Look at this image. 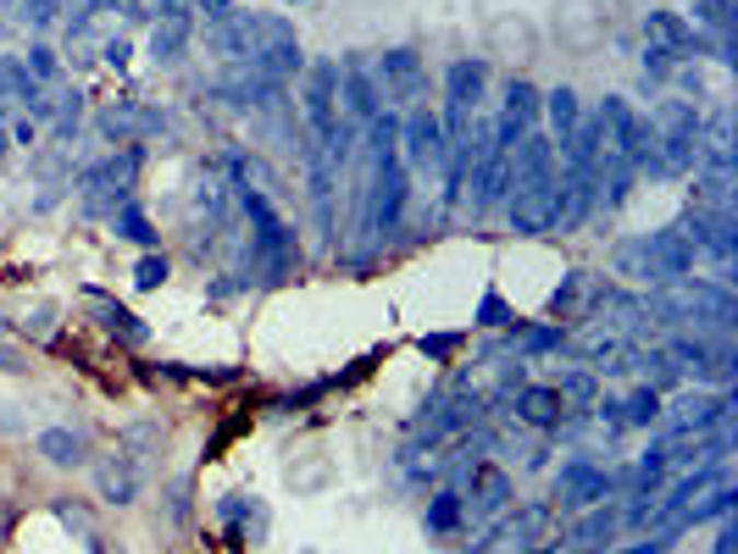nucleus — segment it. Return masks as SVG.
<instances>
[{
    "instance_id": "1",
    "label": "nucleus",
    "mask_w": 738,
    "mask_h": 554,
    "mask_svg": "<svg viewBox=\"0 0 738 554\" xmlns=\"http://www.w3.org/2000/svg\"><path fill=\"white\" fill-rule=\"evenodd\" d=\"M139 166H145V145H123V150H112V155H101V161H90L84 172H78L72 189H78L84 217H117V206L134 200Z\"/></svg>"
},
{
    "instance_id": "2",
    "label": "nucleus",
    "mask_w": 738,
    "mask_h": 554,
    "mask_svg": "<svg viewBox=\"0 0 738 554\" xmlns=\"http://www.w3.org/2000/svg\"><path fill=\"white\" fill-rule=\"evenodd\" d=\"M644 123H649V145H655V155H661L667 177H689L694 172V145H700V112L683 95H667V101H655V112Z\"/></svg>"
},
{
    "instance_id": "3",
    "label": "nucleus",
    "mask_w": 738,
    "mask_h": 554,
    "mask_svg": "<svg viewBox=\"0 0 738 554\" xmlns=\"http://www.w3.org/2000/svg\"><path fill=\"white\" fill-rule=\"evenodd\" d=\"M483 89H488V61H483V56H461V61L445 67V117H439L445 150L472 134L477 106H483Z\"/></svg>"
},
{
    "instance_id": "4",
    "label": "nucleus",
    "mask_w": 738,
    "mask_h": 554,
    "mask_svg": "<svg viewBox=\"0 0 738 554\" xmlns=\"http://www.w3.org/2000/svg\"><path fill=\"white\" fill-rule=\"evenodd\" d=\"M300 117H305V139L316 145V150H327L334 145V134H339V61H311L305 67V83H300Z\"/></svg>"
},
{
    "instance_id": "5",
    "label": "nucleus",
    "mask_w": 738,
    "mask_h": 554,
    "mask_svg": "<svg viewBox=\"0 0 738 554\" xmlns=\"http://www.w3.org/2000/svg\"><path fill=\"white\" fill-rule=\"evenodd\" d=\"M372 78H378V95H383L389 112H412V106L428 101V67H423L417 50H405V45L383 50L372 61Z\"/></svg>"
},
{
    "instance_id": "6",
    "label": "nucleus",
    "mask_w": 738,
    "mask_h": 554,
    "mask_svg": "<svg viewBox=\"0 0 738 554\" xmlns=\"http://www.w3.org/2000/svg\"><path fill=\"white\" fill-rule=\"evenodd\" d=\"M445 155H450L445 128H439V117L428 106L400 112V161H405V172H412V183L428 177V172H445Z\"/></svg>"
},
{
    "instance_id": "7",
    "label": "nucleus",
    "mask_w": 738,
    "mask_h": 554,
    "mask_svg": "<svg viewBox=\"0 0 738 554\" xmlns=\"http://www.w3.org/2000/svg\"><path fill=\"white\" fill-rule=\"evenodd\" d=\"M611 494H616L611 472H606V466H595L589 454L561 460V472H555V510L578 516V510H589V505H606Z\"/></svg>"
},
{
    "instance_id": "8",
    "label": "nucleus",
    "mask_w": 738,
    "mask_h": 554,
    "mask_svg": "<svg viewBox=\"0 0 738 554\" xmlns=\"http://www.w3.org/2000/svg\"><path fill=\"white\" fill-rule=\"evenodd\" d=\"M555 217H561V183H555V177L522 183V189L506 195V222H511V233H522V239L555 233Z\"/></svg>"
},
{
    "instance_id": "9",
    "label": "nucleus",
    "mask_w": 738,
    "mask_h": 554,
    "mask_svg": "<svg viewBox=\"0 0 738 554\" xmlns=\"http://www.w3.org/2000/svg\"><path fill=\"white\" fill-rule=\"evenodd\" d=\"M667 416V438H700L733 422V389H705V394H683Z\"/></svg>"
},
{
    "instance_id": "10",
    "label": "nucleus",
    "mask_w": 738,
    "mask_h": 554,
    "mask_svg": "<svg viewBox=\"0 0 738 554\" xmlns=\"http://www.w3.org/2000/svg\"><path fill=\"white\" fill-rule=\"evenodd\" d=\"M378 112H383V95H378L372 61L345 56V61H339V117H345V123H356V128H367Z\"/></svg>"
},
{
    "instance_id": "11",
    "label": "nucleus",
    "mask_w": 738,
    "mask_h": 554,
    "mask_svg": "<svg viewBox=\"0 0 738 554\" xmlns=\"http://www.w3.org/2000/svg\"><path fill=\"white\" fill-rule=\"evenodd\" d=\"M550 521H555V505H522V510H511L500 527H488L483 532V543H477V554H488L495 543H506V549H539L544 543V532H550Z\"/></svg>"
},
{
    "instance_id": "12",
    "label": "nucleus",
    "mask_w": 738,
    "mask_h": 554,
    "mask_svg": "<svg viewBox=\"0 0 738 554\" xmlns=\"http://www.w3.org/2000/svg\"><path fill=\"white\" fill-rule=\"evenodd\" d=\"M700 255H716L722 261V272H727V261H733V250H738V228H733V211H705V206H694L689 217H683V228H678Z\"/></svg>"
},
{
    "instance_id": "13",
    "label": "nucleus",
    "mask_w": 738,
    "mask_h": 554,
    "mask_svg": "<svg viewBox=\"0 0 738 554\" xmlns=\"http://www.w3.org/2000/svg\"><path fill=\"white\" fill-rule=\"evenodd\" d=\"M95 128L112 139V145H145L150 134L168 128V112H155V106H139V101H117L95 117Z\"/></svg>"
},
{
    "instance_id": "14",
    "label": "nucleus",
    "mask_w": 738,
    "mask_h": 554,
    "mask_svg": "<svg viewBox=\"0 0 738 554\" xmlns=\"http://www.w3.org/2000/svg\"><path fill=\"white\" fill-rule=\"evenodd\" d=\"M511 499H517V483H511L500 466H472L466 494H461V505H466V516H472V521L506 516V510H511Z\"/></svg>"
},
{
    "instance_id": "15",
    "label": "nucleus",
    "mask_w": 738,
    "mask_h": 554,
    "mask_svg": "<svg viewBox=\"0 0 738 554\" xmlns=\"http://www.w3.org/2000/svg\"><path fill=\"white\" fill-rule=\"evenodd\" d=\"M95 483H101V499H112V505H134V499H139V488H145V454L123 443L117 454H106L101 466H95Z\"/></svg>"
},
{
    "instance_id": "16",
    "label": "nucleus",
    "mask_w": 738,
    "mask_h": 554,
    "mask_svg": "<svg viewBox=\"0 0 738 554\" xmlns=\"http://www.w3.org/2000/svg\"><path fill=\"white\" fill-rule=\"evenodd\" d=\"M616 532H622V510H616V505H589V510L572 516L566 549H572V554H606V549L616 543Z\"/></svg>"
},
{
    "instance_id": "17",
    "label": "nucleus",
    "mask_w": 738,
    "mask_h": 554,
    "mask_svg": "<svg viewBox=\"0 0 738 554\" xmlns=\"http://www.w3.org/2000/svg\"><path fill=\"white\" fill-rule=\"evenodd\" d=\"M506 195H511V150H483V161L472 166V217L506 206Z\"/></svg>"
},
{
    "instance_id": "18",
    "label": "nucleus",
    "mask_w": 738,
    "mask_h": 554,
    "mask_svg": "<svg viewBox=\"0 0 738 554\" xmlns=\"http://www.w3.org/2000/svg\"><path fill=\"white\" fill-rule=\"evenodd\" d=\"M189 39H195V7L161 12V18L150 23V61H155V67H173V61H184Z\"/></svg>"
},
{
    "instance_id": "19",
    "label": "nucleus",
    "mask_w": 738,
    "mask_h": 554,
    "mask_svg": "<svg viewBox=\"0 0 738 554\" xmlns=\"http://www.w3.org/2000/svg\"><path fill=\"white\" fill-rule=\"evenodd\" d=\"M511 411H517V422H522V427H533V432H561V422H566L561 394H555V389H544V383H522V389H511Z\"/></svg>"
},
{
    "instance_id": "20",
    "label": "nucleus",
    "mask_w": 738,
    "mask_h": 554,
    "mask_svg": "<svg viewBox=\"0 0 738 554\" xmlns=\"http://www.w3.org/2000/svg\"><path fill=\"white\" fill-rule=\"evenodd\" d=\"M84 305H90V316L101 322V333H112V338H123V344H150V327L128 311V305H117L112 295H101V289H84Z\"/></svg>"
},
{
    "instance_id": "21",
    "label": "nucleus",
    "mask_w": 738,
    "mask_h": 554,
    "mask_svg": "<svg viewBox=\"0 0 738 554\" xmlns=\"http://www.w3.org/2000/svg\"><path fill=\"white\" fill-rule=\"evenodd\" d=\"M217 510H222V521H228V532H233V549H244V543L256 549V543L267 538V521H273V516H267V505H262L256 494H251V499H244V494H228Z\"/></svg>"
},
{
    "instance_id": "22",
    "label": "nucleus",
    "mask_w": 738,
    "mask_h": 554,
    "mask_svg": "<svg viewBox=\"0 0 738 554\" xmlns=\"http://www.w3.org/2000/svg\"><path fill=\"white\" fill-rule=\"evenodd\" d=\"M611 272L616 277H627V284H667L661 277V266H655V255H649V244H644V233H633V239H616L611 244Z\"/></svg>"
},
{
    "instance_id": "23",
    "label": "nucleus",
    "mask_w": 738,
    "mask_h": 554,
    "mask_svg": "<svg viewBox=\"0 0 738 554\" xmlns=\"http://www.w3.org/2000/svg\"><path fill=\"white\" fill-rule=\"evenodd\" d=\"M644 244H649V255H655V266H661V277L672 284V277H689L694 272V261H700V250L678 233V228H661V233H644Z\"/></svg>"
},
{
    "instance_id": "24",
    "label": "nucleus",
    "mask_w": 738,
    "mask_h": 554,
    "mask_svg": "<svg viewBox=\"0 0 738 554\" xmlns=\"http://www.w3.org/2000/svg\"><path fill=\"white\" fill-rule=\"evenodd\" d=\"M644 34H649V45H667L678 56H689L694 39H700V28L683 12H644Z\"/></svg>"
},
{
    "instance_id": "25",
    "label": "nucleus",
    "mask_w": 738,
    "mask_h": 554,
    "mask_svg": "<svg viewBox=\"0 0 738 554\" xmlns=\"http://www.w3.org/2000/svg\"><path fill=\"white\" fill-rule=\"evenodd\" d=\"M39 454L50 460V466L72 472V466H84L90 443H84V432H72V427H45V432H39Z\"/></svg>"
},
{
    "instance_id": "26",
    "label": "nucleus",
    "mask_w": 738,
    "mask_h": 554,
    "mask_svg": "<svg viewBox=\"0 0 738 554\" xmlns=\"http://www.w3.org/2000/svg\"><path fill=\"white\" fill-rule=\"evenodd\" d=\"M544 117H550V128H555V145H566L572 134H578V123H584V101H578V89H550L544 95Z\"/></svg>"
},
{
    "instance_id": "27",
    "label": "nucleus",
    "mask_w": 738,
    "mask_h": 554,
    "mask_svg": "<svg viewBox=\"0 0 738 554\" xmlns=\"http://www.w3.org/2000/svg\"><path fill=\"white\" fill-rule=\"evenodd\" d=\"M638 372H644V383L661 394V389H678L683 383V372H678V360L667 355V349H649V344H638Z\"/></svg>"
},
{
    "instance_id": "28",
    "label": "nucleus",
    "mask_w": 738,
    "mask_h": 554,
    "mask_svg": "<svg viewBox=\"0 0 738 554\" xmlns=\"http://www.w3.org/2000/svg\"><path fill=\"white\" fill-rule=\"evenodd\" d=\"M112 228H117V239H128V244H139V250H150V244H155V222L145 217V206H139V200L117 206Z\"/></svg>"
},
{
    "instance_id": "29",
    "label": "nucleus",
    "mask_w": 738,
    "mask_h": 554,
    "mask_svg": "<svg viewBox=\"0 0 738 554\" xmlns=\"http://www.w3.org/2000/svg\"><path fill=\"white\" fill-rule=\"evenodd\" d=\"M694 206H705V211H733V172H700V177H694Z\"/></svg>"
},
{
    "instance_id": "30",
    "label": "nucleus",
    "mask_w": 738,
    "mask_h": 554,
    "mask_svg": "<svg viewBox=\"0 0 738 554\" xmlns=\"http://www.w3.org/2000/svg\"><path fill=\"white\" fill-rule=\"evenodd\" d=\"M461 521H466L461 494H456V488H439V494L428 499V532H439V538H445V532H456Z\"/></svg>"
},
{
    "instance_id": "31",
    "label": "nucleus",
    "mask_w": 738,
    "mask_h": 554,
    "mask_svg": "<svg viewBox=\"0 0 738 554\" xmlns=\"http://www.w3.org/2000/svg\"><path fill=\"white\" fill-rule=\"evenodd\" d=\"M584 305H589V272H566L561 289L550 295V311H555V316H578Z\"/></svg>"
},
{
    "instance_id": "32",
    "label": "nucleus",
    "mask_w": 738,
    "mask_h": 554,
    "mask_svg": "<svg viewBox=\"0 0 738 554\" xmlns=\"http://www.w3.org/2000/svg\"><path fill=\"white\" fill-rule=\"evenodd\" d=\"M555 394H561L566 411H589V405L600 400V383H595V372H561Z\"/></svg>"
},
{
    "instance_id": "33",
    "label": "nucleus",
    "mask_w": 738,
    "mask_h": 554,
    "mask_svg": "<svg viewBox=\"0 0 738 554\" xmlns=\"http://www.w3.org/2000/svg\"><path fill=\"white\" fill-rule=\"evenodd\" d=\"M661 411H667V405H661V394H655L649 383H638V389L622 400V422H627V427H649V422H661Z\"/></svg>"
},
{
    "instance_id": "34",
    "label": "nucleus",
    "mask_w": 738,
    "mask_h": 554,
    "mask_svg": "<svg viewBox=\"0 0 738 554\" xmlns=\"http://www.w3.org/2000/svg\"><path fill=\"white\" fill-rule=\"evenodd\" d=\"M511 338H517V349H522L528 360H533V355H555V349H566L561 322H555V327H522V322H517V333H511Z\"/></svg>"
},
{
    "instance_id": "35",
    "label": "nucleus",
    "mask_w": 738,
    "mask_h": 554,
    "mask_svg": "<svg viewBox=\"0 0 738 554\" xmlns=\"http://www.w3.org/2000/svg\"><path fill=\"white\" fill-rule=\"evenodd\" d=\"M168 277H173V261L168 255H161V250H145L139 261H134V289H161V284H168Z\"/></svg>"
},
{
    "instance_id": "36",
    "label": "nucleus",
    "mask_w": 738,
    "mask_h": 554,
    "mask_svg": "<svg viewBox=\"0 0 738 554\" xmlns=\"http://www.w3.org/2000/svg\"><path fill=\"white\" fill-rule=\"evenodd\" d=\"M678 538H683V527H678V521H667V527L644 532L638 543H627V549H606V554H672V549H678Z\"/></svg>"
},
{
    "instance_id": "37",
    "label": "nucleus",
    "mask_w": 738,
    "mask_h": 554,
    "mask_svg": "<svg viewBox=\"0 0 738 554\" xmlns=\"http://www.w3.org/2000/svg\"><path fill=\"white\" fill-rule=\"evenodd\" d=\"M511 322H522V316L500 300V289H483V300L472 311V327H511Z\"/></svg>"
},
{
    "instance_id": "38",
    "label": "nucleus",
    "mask_w": 738,
    "mask_h": 554,
    "mask_svg": "<svg viewBox=\"0 0 738 554\" xmlns=\"http://www.w3.org/2000/svg\"><path fill=\"white\" fill-rule=\"evenodd\" d=\"M700 34H733V0H694Z\"/></svg>"
},
{
    "instance_id": "39",
    "label": "nucleus",
    "mask_w": 738,
    "mask_h": 554,
    "mask_svg": "<svg viewBox=\"0 0 738 554\" xmlns=\"http://www.w3.org/2000/svg\"><path fill=\"white\" fill-rule=\"evenodd\" d=\"M678 67H683V56L667 50V45H649V50H644V78H649V83H672Z\"/></svg>"
},
{
    "instance_id": "40",
    "label": "nucleus",
    "mask_w": 738,
    "mask_h": 554,
    "mask_svg": "<svg viewBox=\"0 0 738 554\" xmlns=\"http://www.w3.org/2000/svg\"><path fill=\"white\" fill-rule=\"evenodd\" d=\"M56 139H72L78 134V123H84V95H78V89H72V95H56Z\"/></svg>"
},
{
    "instance_id": "41",
    "label": "nucleus",
    "mask_w": 738,
    "mask_h": 554,
    "mask_svg": "<svg viewBox=\"0 0 738 554\" xmlns=\"http://www.w3.org/2000/svg\"><path fill=\"white\" fill-rule=\"evenodd\" d=\"M23 67H28V78H34V83H39V89H45V83H56V78H61V61H56V50H50V45H34V50H28V61H23Z\"/></svg>"
},
{
    "instance_id": "42",
    "label": "nucleus",
    "mask_w": 738,
    "mask_h": 554,
    "mask_svg": "<svg viewBox=\"0 0 738 554\" xmlns=\"http://www.w3.org/2000/svg\"><path fill=\"white\" fill-rule=\"evenodd\" d=\"M61 12H67V0H23V18H28V28H39V34H45Z\"/></svg>"
},
{
    "instance_id": "43",
    "label": "nucleus",
    "mask_w": 738,
    "mask_h": 554,
    "mask_svg": "<svg viewBox=\"0 0 738 554\" xmlns=\"http://www.w3.org/2000/svg\"><path fill=\"white\" fill-rule=\"evenodd\" d=\"M428 360H450L456 349H461V333H423V344H417Z\"/></svg>"
},
{
    "instance_id": "44",
    "label": "nucleus",
    "mask_w": 738,
    "mask_h": 554,
    "mask_svg": "<svg viewBox=\"0 0 738 554\" xmlns=\"http://www.w3.org/2000/svg\"><path fill=\"white\" fill-rule=\"evenodd\" d=\"M168 516H173L178 527L189 521V477H178V483L168 488Z\"/></svg>"
},
{
    "instance_id": "45",
    "label": "nucleus",
    "mask_w": 738,
    "mask_h": 554,
    "mask_svg": "<svg viewBox=\"0 0 738 554\" xmlns=\"http://www.w3.org/2000/svg\"><path fill=\"white\" fill-rule=\"evenodd\" d=\"M101 61L123 72V67H128V39H123V34H117V39H106V45H101Z\"/></svg>"
},
{
    "instance_id": "46",
    "label": "nucleus",
    "mask_w": 738,
    "mask_h": 554,
    "mask_svg": "<svg viewBox=\"0 0 738 554\" xmlns=\"http://www.w3.org/2000/svg\"><path fill=\"white\" fill-rule=\"evenodd\" d=\"M733 543H738V527L722 516V527H716V554H733Z\"/></svg>"
},
{
    "instance_id": "47",
    "label": "nucleus",
    "mask_w": 738,
    "mask_h": 554,
    "mask_svg": "<svg viewBox=\"0 0 738 554\" xmlns=\"http://www.w3.org/2000/svg\"><path fill=\"white\" fill-rule=\"evenodd\" d=\"M189 7H206V23H217V18L233 12V0H189Z\"/></svg>"
},
{
    "instance_id": "48",
    "label": "nucleus",
    "mask_w": 738,
    "mask_h": 554,
    "mask_svg": "<svg viewBox=\"0 0 738 554\" xmlns=\"http://www.w3.org/2000/svg\"><path fill=\"white\" fill-rule=\"evenodd\" d=\"M0 372H28V366H23V355H18L12 344H0Z\"/></svg>"
},
{
    "instance_id": "49",
    "label": "nucleus",
    "mask_w": 738,
    "mask_h": 554,
    "mask_svg": "<svg viewBox=\"0 0 738 554\" xmlns=\"http://www.w3.org/2000/svg\"><path fill=\"white\" fill-rule=\"evenodd\" d=\"M12 139H18V145H34V123H28V117H23V123H18V128H12Z\"/></svg>"
},
{
    "instance_id": "50",
    "label": "nucleus",
    "mask_w": 738,
    "mask_h": 554,
    "mask_svg": "<svg viewBox=\"0 0 738 554\" xmlns=\"http://www.w3.org/2000/svg\"><path fill=\"white\" fill-rule=\"evenodd\" d=\"M7 150H12V139H7V134H0V161H7Z\"/></svg>"
},
{
    "instance_id": "51",
    "label": "nucleus",
    "mask_w": 738,
    "mask_h": 554,
    "mask_svg": "<svg viewBox=\"0 0 738 554\" xmlns=\"http://www.w3.org/2000/svg\"><path fill=\"white\" fill-rule=\"evenodd\" d=\"M522 554H555V549H550V543H539V549H522Z\"/></svg>"
},
{
    "instance_id": "52",
    "label": "nucleus",
    "mask_w": 738,
    "mask_h": 554,
    "mask_svg": "<svg viewBox=\"0 0 738 554\" xmlns=\"http://www.w3.org/2000/svg\"><path fill=\"white\" fill-rule=\"evenodd\" d=\"M0 327H12V322H7V316H0Z\"/></svg>"
},
{
    "instance_id": "53",
    "label": "nucleus",
    "mask_w": 738,
    "mask_h": 554,
    "mask_svg": "<svg viewBox=\"0 0 738 554\" xmlns=\"http://www.w3.org/2000/svg\"><path fill=\"white\" fill-rule=\"evenodd\" d=\"M289 7H295V0H289Z\"/></svg>"
}]
</instances>
